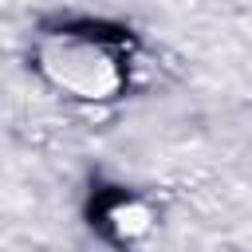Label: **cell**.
Segmentation results:
<instances>
[{
    "instance_id": "6da1fadb",
    "label": "cell",
    "mask_w": 252,
    "mask_h": 252,
    "mask_svg": "<svg viewBox=\"0 0 252 252\" xmlns=\"http://www.w3.org/2000/svg\"><path fill=\"white\" fill-rule=\"evenodd\" d=\"M32 67L75 102H114L134 83L138 39L106 20H55L39 28Z\"/></svg>"
},
{
    "instance_id": "7a4b0ae2",
    "label": "cell",
    "mask_w": 252,
    "mask_h": 252,
    "mask_svg": "<svg viewBox=\"0 0 252 252\" xmlns=\"http://www.w3.org/2000/svg\"><path fill=\"white\" fill-rule=\"evenodd\" d=\"M87 220L91 228L110 244V248H142L158 232V209L126 185H98L87 201Z\"/></svg>"
}]
</instances>
